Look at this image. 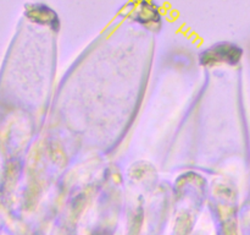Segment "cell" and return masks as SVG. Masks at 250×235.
Instances as JSON below:
<instances>
[{"label": "cell", "instance_id": "1", "mask_svg": "<svg viewBox=\"0 0 250 235\" xmlns=\"http://www.w3.org/2000/svg\"><path fill=\"white\" fill-rule=\"evenodd\" d=\"M244 50L232 42H217L205 48L199 54V64L203 68L212 69L221 65L234 66L242 60Z\"/></svg>", "mask_w": 250, "mask_h": 235}, {"label": "cell", "instance_id": "2", "mask_svg": "<svg viewBox=\"0 0 250 235\" xmlns=\"http://www.w3.org/2000/svg\"><path fill=\"white\" fill-rule=\"evenodd\" d=\"M122 14L150 31H156L163 24V11L155 0H132L125 5Z\"/></svg>", "mask_w": 250, "mask_h": 235}, {"label": "cell", "instance_id": "3", "mask_svg": "<svg viewBox=\"0 0 250 235\" xmlns=\"http://www.w3.org/2000/svg\"><path fill=\"white\" fill-rule=\"evenodd\" d=\"M27 16L36 24L49 27L53 31H59L60 28V17L58 12L45 4L29 5Z\"/></svg>", "mask_w": 250, "mask_h": 235}, {"label": "cell", "instance_id": "4", "mask_svg": "<svg viewBox=\"0 0 250 235\" xmlns=\"http://www.w3.org/2000/svg\"><path fill=\"white\" fill-rule=\"evenodd\" d=\"M249 54H250V47H249Z\"/></svg>", "mask_w": 250, "mask_h": 235}]
</instances>
